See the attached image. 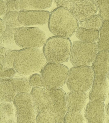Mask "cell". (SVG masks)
I'll list each match as a JSON object with an SVG mask.
<instances>
[{"instance_id": "obj_1", "label": "cell", "mask_w": 109, "mask_h": 123, "mask_svg": "<svg viewBox=\"0 0 109 123\" xmlns=\"http://www.w3.org/2000/svg\"><path fill=\"white\" fill-rule=\"evenodd\" d=\"M30 95L38 113L46 109L54 115L56 123H64L68 109L65 94L63 89L33 87Z\"/></svg>"}, {"instance_id": "obj_2", "label": "cell", "mask_w": 109, "mask_h": 123, "mask_svg": "<svg viewBox=\"0 0 109 123\" xmlns=\"http://www.w3.org/2000/svg\"><path fill=\"white\" fill-rule=\"evenodd\" d=\"M49 29L56 36L69 38L78 28V20L70 11L58 7L50 13L48 23Z\"/></svg>"}, {"instance_id": "obj_3", "label": "cell", "mask_w": 109, "mask_h": 123, "mask_svg": "<svg viewBox=\"0 0 109 123\" xmlns=\"http://www.w3.org/2000/svg\"><path fill=\"white\" fill-rule=\"evenodd\" d=\"M43 53L38 49H23L18 51L14 68L21 74L29 76L41 72L46 64Z\"/></svg>"}, {"instance_id": "obj_4", "label": "cell", "mask_w": 109, "mask_h": 123, "mask_svg": "<svg viewBox=\"0 0 109 123\" xmlns=\"http://www.w3.org/2000/svg\"><path fill=\"white\" fill-rule=\"evenodd\" d=\"M72 45L69 38L53 36L47 39L43 48L46 60L49 63L61 64L70 57Z\"/></svg>"}, {"instance_id": "obj_5", "label": "cell", "mask_w": 109, "mask_h": 123, "mask_svg": "<svg viewBox=\"0 0 109 123\" xmlns=\"http://www.w3.org/2000/svg\"><path fill=\"white\" fill-rule=\"evenodd\" d=\"M94 76L90 66H74L69 72L67 86L71 91L87 92L92 86Z\"/></svg>"}, {"instance_id": "obj_6", "label": "cell", "mask_w": 109, "mask_h": 123, "mask_svg": "<svg viewBox=\"0 0 109 123\" xmlns=\"http://www.w3.org/2000/svg\"><path fill=\"white\" fill-rule=\"evenodd\" d=\"M69 72V68L63 64L47 63L41 72L43 87L59 88L66 82Z\"/></svg>"}, {"instance_id": "obj_7", "label": "cell", "mask_w": 109, "mask_h": 123, "mask_svg": "<svg viewBox=\"0 0 109 123\" xmlns=\"http://www.w3.org/2000/svg\"><path fill=\"white\" fill-rule=\"evenodd\" d=\"M99 52L96 43L74 41L70 57V62L74 66H89Z\"/></svg>"}, {"instance_id": "obj_8", "label": "cell", "mask_w": 109, "mask_h": 123, "mask_svg": "<svg viewBox=\"0 0 109 123\" xmlns=\"http://www.w3.org/2000/svg\"><path fill=\"white\" fill-rule=\"evenodd\" d=\"M47 36L43 30L36 27H22L15 33V42L23 49H38L44 45Z\"/></svg>"}, {"instance_id": "obj_9", "label": "cell", "mask_w": 109, "mask_h": 123, "mask_svg": "<svg viewBox=\"0 0 109 123\" xmlns=\"http://www.w3.org/2000/svg\"><path fill=\"white\" fill-rule=\"evenodd\" d=\"M29 82L20 78L1 79L0 101L12 102L16 96L21 93L31 92Z\"/></svg>"}, {"instance_id": "obj_10", "label": "cell", "mask_w": 109, "mask_h": 123, "mask_svg": "<svg viewBox=\"0 0 109 123\" xmlns=\"http://www.w3.org/2000/svg\"><path fill=\"white\" fill-rule=\"evenodd\" d=\"M13 104L17 123H36V110L30 94H19L15 98Z\"/></svg>"}, {"instance_id": "obj_11", "label": "cell", "mask_w": 109, "mask_h": 123, "mask_svg": "<svg viewBox=\"0 0 109 123\" xmlns=\"http://www.w3.org/2000/svg\"><path fill=\"white\" fill-rule=\"evenodd\" d=\"M50 14L47 11H21L19 13L18 19L23 26L34 27L48 23Z\"/></svg>"}, {"instance_id": "obj_12", "label": "cell", "mask_w": 109, "mask_h": 123, "mask_svg": "<svg viewBox=\"0 0 109 123\" xmlns=\"http://www.w3.org/2000/svg\"><path fill=\"white\" fill-rule=\"evenodd\" d=\"M97 9L95 1L74 0L71 11L77 20L82 21L95 15Z\"/></svg>"}, {"instance_id": "obj_13", "label": "cell", "mask_w": 109, "mask_h": 123, "mask_svg": "<svg viewBox=\"0 0 109 123\" xmlns=\"http://www.w3.org/2000/svg\"><path fill=\"white\" fill-rule=\"evenodd\" d=\"M106 111L104 102L90 101L86 106L85 118L88 123H105Z\"/></svg>"}, {"instance_id": "obj_14", "label": "cell", "mask_w": 109, "mask_h": 123, "mask_svg": "<svg viewBox=\"0 0 109 123\" xmlns=\"http://www.w3.org/2000/svg\"><path fill=\"white\" fill-rule=\"evenodd\" d=\"M108 90L107 77L95 76L89 94L90 101L104 102L107 98Z\"/></svg>"}, {"instance_id": "obj_15", "label": "cell", "mask_w": 109, "mask_h": 123, "mask_svg": "<svg viewBox=\"0 0 109 123\" xmlns=\"http://www.w3.org/2000/svg\"><path fill=\"white\" fill-rule=\"evenodd\" d=\"M88 97L85 92L71 91L66 97L68 111L81 112L86 107Z\"/></svg>"}, {"instance_id": "obj_16", "label": "cell", "mask_w": 109, "mask_h": 123, "mask_svg": "<svg viewBox=\"0 0 109 123\" xmlns=\"http://www.w3.org/2000/svg\"><path fill=\"white\" fill-rule=\"evenodd\" d=\"M92 67L95 76L107 77L109 72V51L99 52Z\"/></svg>"}, {"instance_id": "obj_17", "label": "cell", "mask_w": 109, "mask_h": 123, "mask_svg": "<svg viewBox=\"0 0 109 123\" xmlns=\"http://www.w3.org/2000/svg\"><path fill=\"white\" fill-rule=\"evenodd\" d=\"M52 0H16L17 10L43 11L50 8L52 4Z\"/></svg>"}, {"instance_id": "obj_18", "label": "cell", "mask_w": 109, "mask_h": 123, "mask_svg": "<svg viewBox=\"0 0 109 123\" xmlns=\"http://www.w3.org/2000/svg\"><path fill=\"white\" fill-rule=\"evenodd\" d=\"M0 123H17L14 104L6 102L1 104Z\"/></svg>"}, {"instance_id": "obj_19", "label": "cell", "mask_w": 109, "mask_h": 123, "mask_svg": "<svg viewBox=\"0 0 109 123\" xmlns=\"http://www.w3.org/2000/svg\"><path fill=\"white\" fill-rule=\"evenodd\" d=\"M76 37L82 42L95 43L99 38V31L79 27L76 32Z\"/></svg>"}, {"instance_id": "obj_20", "label": "cell", "mask_w": 109, "mask_h": 123, "mask_svg": "<svg viewBox=\"0 0 109 123\" xmlns=\"http://www.w3.org/2000/svg\"><path fill=\"white\" fill-rule=\"evenodd\" d=\"M99 33V40L97 44L99 51H109V21H104Z\"/></svg>"}, {"instance_id": "obj_21", "label": "cell", "mask_w": 109, "mask_h": 123, "mask_svg": "<svg viewBox=\"0 0 109 123\" xmlns=\"http://www.w3.org/2000/svg\"><path fill=\"white\" fill-rule=\"evenodd\" d=\"M20 11H14L6 12L3 21L7 28L18 29L23 27L18 19Z\"/></svg>"}, {"instance_id": "obj_22", "label": "cell", "mask_w": 109, "mask_h": 123, "mask_svg": "<svg viewBox=\"0 0 109 123\" xmlns=\"http://www.w3.org/2000/svg\"><path fill=\"white\" fill-rule=\"evenodd\" d=\"M104 22L99 15H95L85 21H80L79 24L81 27L85 28L99 31Z\"/></svg>"}, {"instance_id": "obj_23", "label": "cell", "mask_w": 109, "mask_h": 123, "mask_svg": "<svg viewBox=\"0 0 109 123\" xmlns=\"http://www.w3.org/2000/svg\"><path fill=\"white\" fill-rule=\"evenodd\" d=\"M36 123H57L54 115L49 111L44 109L38 113Z\"/></svg>"}, {"instance_id": "obj_24", "label": "cell", "mask_w": 109, "mask_h": 123, "mask_svg": "<svg viewBox=\"0 0 109 123\" xmlns=\"http://www.w3.org/2000/svg\"><path fill=\"white\" fill-rule=\"evenodd\" d=\"M84 118L81 112L67 111L64 117V123H84Z\"/></svg>"}, {"instance_id": "obj_25", "label": "cell", "mask_w": 109, "mask_h": 123, "mask_svg": "<svg viewBox=\"0 0 109 123\" xmlns=\"http://www.w3.org/2000/svg\"><path fill=\"white\" fill-rule=\"evenodd\" d=\"M18 51V50H13L6 51L4 59L0 63V65L4 69H14V62Z\"/></svg>"}, {"instance_id": "obj_26", "label": "cell", "mask_w": 109, "mask_h": 123, "mask_svg": "<svg viewBox=\"0 0 109 123\" xmlns=\"http://www.w3.org/2000/svg\"><path fill=\"white\" fill-rule=\"evenodd\" d=\"M96 3L99 15L104 21H109V0H98Z\"/></svg>"}, {"instance_id": "obj_27", "label": "cell", "mask_w": 109, "mask_h": 123, "mask_svg": "<svg viewBox=\"0 0 109 123\" xmlns=\"http://www.w3.org/2000/svg\"><path fill=\"white\" fill-rule=\"evenodd\" d=\"M17 29L7 28L2 34V42L6 45H11L15 42V33Z\"/></svg>"}, {"instance_id": "obj_28", "label": "cell", "mask_w": 109, "mask_h": 123, "mask_svg": "<svg viewBox=\"0 0 109 123\" xmlns=\"http://www.w3.org/2000/svg\"><path fill=\"white\" fill-rule=\"evenodd\" d=\"M29 82L31 87L40 88L43 87L41 76L37 73L31 75Z\"/></svg>"}, {"instance_id": "obj_29", "label": "cell", "mask_w": 109, "mask_h": 123, "mask_svg": "<svg viewBox=\"0 0 109 123\" xmlns=\"http://www.w3.org/2000/svg\"><path fill=\"white\" fill-rule=\"evenodd\" d=\"M0 67L1 78H11L15 76L16 71L14 68L4 69L1 65Z\"/></svg>"}, {"instance_id": "obj_30", "label": "cell", "mask_w": 109, "mask_h": 123, "mask_svg": "<svg viewBox=\"0 0 109 123\" xmlns=\"http://www.w3.org/2000/svg\"><path fill=\"white\" fill-rule=\"evenodd\" d=\"M54 2L58 7L63 8L71 11L74 0H55Z\"/></svg>"}, {"instance_id": "obj_31", "label": "cell", "mask_w": 109, "mask_h": 123, "mask_svg": "<svg viewBox=\"0 0 109 123\" xmlns=\"http://www.w3.org/2000/svg\"><path fill=\"white\" fill-rule=\"evenodd\" d=\"M7 11L6 12L16 11L15 0H8L5 2Z\"/></svg>"}, {"instance_id": "obj_32", "label": "cell", "mask_w": 109, "mask_h": 123, "mask_svg": "<svg viewBox=\"0 0 109 123\" xmlns=\"http://www.w3.org/2000/svg\"><path fill=\"white\" fill-rule=\"evenodd\" d=\"M0 16L5 15L6 13V3L3 1L0 0Z\"/></svg>"}, {"instance_id": "obj_33", "label": "cell", "mask_w": 109, "mask_h": 123, "mask_svg": "<svg viewBox=\"0 0 109 123\" xmlns=\"http://www.w3.org/2000/svg\"><path fill=\"white\" fill-rule=\"evenodd\" d=\"M0 62H2L5 57L7 51L5 48L3 47H0Z\"/></svg>"}, {"instance_id": "obj_34", "label": "cell", "mask_w": 109, "mask_h": 123, "mask_svg": "<svg viewBox=\"0 0 109 123\" xmlns=\"http://www.w3.org/2000/svg\"><path fill=\"white\" fill-rule=\"evenodd\" d=\"M0 34H2L5 31L6 28V25L5 24L2 19H1L0 20Z\"/></svg>"}, {"instance_id": "obj_35", "label": "cell", "mask_w": 109, "mask_h": 123, "mask_svg": "<svg viewBox=\"0 0 109 123\" xmlns=\"http://www.w3.org/2000/svg\"><path fill=\"white\" fill-rule=\"evenodd\" d=\"M106 111L107 115L109 117V102L108 103L106 108Z\"/></svg>"}, {"instance_id": "obj_36", "label": "cell", "mask_w": 109, "mask_h": 123, "mask_svg": "<svg viewBox=\"0 0 109 123\" xmlns=\"http://www.w3.org/2000/svg\"><path fill=\"white\" fill-rule=\"evenodd\" d=\"M105 123H109V118H107V120L105 121Z\"/></svg>"}, {"instance_id": "obj_37", "label": "cell", "mask_w": 109, "mask_h": 123, "mask_svg": "<svg viewBox=\"0 0 109 123\" xmlns=\"http://www.w3.org/2000/svg\"><path fill=\"white\" fill-rule=\"evenodd\" d=\"M108 78L109 79V74H108Z\"/></svg>"}, {"instance_id": "obj_38", "label": "cell", "mask_w": 109, "mask_h": 123, "mask_svg": "<svg viewBox=\"0 0 109 123\" xmlns=\"http://www.w3.org/2000/svg\"></svg>"}]
</instances>
